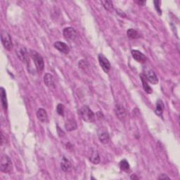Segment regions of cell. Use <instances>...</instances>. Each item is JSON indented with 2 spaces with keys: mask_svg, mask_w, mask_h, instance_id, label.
Segmentation results:
<instances>
[{
  "mask_svg": "<svg viewBox=\"0 0 180 180\" xmlns=\"http://www.w3.org/2000/svg\"><path fill=\"white\" fill-rule=\"evenodd\" d=\"M99 62L101 65L102 69L104 70V72L108 73L111 70V65L108 60L103 55V54H99Z\"/></svg>",
  "mask_w": 180,
  "mask_h": 180,
  "instance_id": "7",
  "label": "cell"
},
{
  "mask_svg": "<svg viewBox=\"0 0 180 180\" xmlns=\"http://www.w3.org/2000/svg\"><path fill=\"white\" fill-rule=\"evenodd\" d=\"M131 179H139V177H137L135 175H132L131 176Z\"/></svg>",
  "mask_w": 180,
  "mask_h": 180,
  "instance_id": "29",
  "label": "cell"
},
{
  "mask_svg": "<svg viewBox=\"0 0 180 180\" xmlns=\"http://www.w3.org/2000/svg\"><path fill=\"white\" fill-rule=\"evenodd\" d=\"M120 168H121V170L124 171L125 172H130V166L127 160H122V161H121V162H120Z\"/></svg>",
  "mask_w": 180,
  "mask_h": 180,
  "instance_id": "21",
  "label": "cell"
},
{
  "mask_svg": "<svg viewBox=\"0 0 180 180\" xmlns=\"http://www.w3.org/2000/svg\"><path fill=\"white\" fill-rule=\"evenodd\" d=\"M44 82L46 86L48 87L49 89H55L56 84L55 80H54V76L51 75L50 73H46L44 77Z\"/></svg>",
  "mask_w": 180,
  "mask_h": 180,
  "instance_id": "10",
  "label": "cell"
},
{
  "mask_svg": "<svg viewBox=\"0 0 180 180\" xmlns=\"http://www.w3.org/2000/svg\"><path fill=\"white\" fill-rule=\"evenodd\" d=\"M1 101H2V105L4 110H7L8 107L7 104V94L3 87H1Z\"/></svg>",
  "mask_w": 180,
  "mask_h": 180,
  "instance_id": "18",
  "label": "cell"
},
{
  "mask_svg": "<svg viewBox=\"0 0 180 180\" xmlns=\"http://www.w3.org/2000/svg\"><path fill=\"white\" fill-rule=\"evenodd\" d=\"M98 136L100 141L103 144H108L110 140V136L108 134L107 129L105 127H101L98 131Z\"/></svg>",
  "mask_w": 180,
  "mask_h": 180,
  "instance_id": "6",
  "label": "cell"
},
{
  "mask_svg": "<svg viewBox=\"0 0 180 180\" xmlns=\"http://www.w3.org/2000/svg\"><path fill=\"white\" fill-rule=\"evenodd\" d=\"M164 108V105L162 104V102L161 100H158V102L156 104V113L159 116H162V111Z\"/></svg>",
  "mask_w": 180,
  "mask_h": 180,
  "instance_id": "22",
  "label": "cell"
},
{
  "mask_svg": "<svg viewBox=\"0 0 180 180\" xmlns=\"http://www.w3.org/2000/svg\"><path fill=\"white\" fill-rule=\"evenodd\" d=\"M54 47H55L56 49H58L59 51L64 53L65 54H68L70 51V48L68 46L64 43V42H56L54 43Z\"/></svg>",
  "mask_w": 180,
  "mask_h": 180,
  "instance_id": "11",
  "label": "cell"
},
{
  "mask_svg": "<svg viewBox=\"0 0 180 180\" xmlns=\"http://www.w3.org/2000/svg\"><path fill=\"white\" fill-rule=\"evenodd\" d=\"M1 40L4 47L8 51H11L13 49V43L11 40V37L6 30H2Z\"/></svg>",
  "mask_w": 180,
  "mask_h": 180,
  "instance_id": "4",
  "label": "cell"
},
{
  "mask_svg": "<svg viewBox=\"0 0 180 180\" xmlns=\"http://www.w3.org/2000/svg\"><path fill=\"white\" fill-rule=\"evenodd\" d=\"M56 111H57V113H58L59 115L61 116H64V111H65L64 105L61 104H58V105H57V107H56Z\"/></svg>",
  "mask_w": 180,
  "mask_h": 180,
  "instance_id": "24",
  "label": "cell"
},
{
  "mask_svg": "<svg viewBox=\"0 0 180 180\" xmlns=\"http://www.w3.org/2000/svg\"><path fill=\"white\" fill-rule=\"evenodd\" d=\"M115 112L116 115L118 117L119 120H121V121H124L125 118H126L127 112L124 106L121 104H117L115 108Z\"/></svg>",
  "mask_w": 180,
  "mask_h": 180,
  "instance_id": "9",
  "label": "cell"
},
{
  "mask_svg": "<svg viewBox=\"0 0 180 180\" xmlns=\"http://www.w3.org/2000/svg\"><path fill=\"white\" fill-rule=\"evenodd\" d=\"M16 54L19 59L21 60V61L24 62L25 64H29L30 54H28L26 48L24 47H20L19 49H16Z\"/></svg>",
  "mask_w": 180,
  "mask_h": 180,
  "instance_id": "5",
  "label": "cell"
},
{
  "mask_svg": "<svg viewBox=\"0 0 180 180\" xmlns=\"http://www.w3.org/2000/svg\"><path fill=\"white\" fill-rule=\"evenodd\" d=\"M160 4H161V2L160 1L154 2V5H155V8L157 11V12H159L160 14H161V7H160Z\"/></svg>",
  "mask_w": 180,
  "mask_h": 180,
  "instance_id": "25",
  "label": "cell"
},
{
  "mask_svg": "<svg viewBox=\"0 0 180 180\" xmlns=\"http://www.w3.org/2000/svg\"><path fill=\"white\" fill-rule=\"evenodd\" d=\"M4 133H3V132H1V145L2 146L3 144H4Z\"/></svg>",
  "mask_w": 180,
  "mask_h": 180,
  "instance_id": "27",
  "label": "cell"
},
{
  "mask_svg": "<svg viewBox=\"0 0 180 180\" xmlns=\"http://www.w3.org/2000/svg\"><path fill=\"white\" fill-rule=\"evenodd\" d=\"M80 114L82 120L85 122H93L95 121V115L87 105H83L80 108Z\"/></svg>",
  "mask_w": 180,
  "mask_h": 180,
  "instance_id": "2",
  "label": "cell"
},
{
  "mask_svg": "<svg viewBox=\"0 0 180 180\" xmlns=\"http://www.w3.org/2000/svg\"><path fill=\"white\" fill-rule=\"evenodd\" d=\"M61 167L62 170L64 171L65 172H70V171H71V170H72V165H71L70 162L68 161L67 158H65V157H64L62 159Z\"/></svg>",
  "mask_w": 180,
  "mask_h": 180,
  "instance_id": "14",
  "label": "cell"
},
{
  "mask_svg": "<svg viewBox=\"0 0 180 180\" xmlns=\"http://www.w3.org/2000/svg\"><path fill=\"white\" fill-rule=\"evenodd\" d=\"M65 128L67 131H73L77 129V123L74 119H69L65 122Z\"/></svg>",
  "mask_w": 180,
  "mask_h": 180,
  "instance_id": "16",
  "label": "cell"
},
{
  "mask_svg": "<svg viewBox=\"0 0 180 180\" xmlns=\"http://www.w3.org/2000/svg\"><path fill=\"white\" fill-rule=\"evenodd\" d=\"M37 117L39 121L42 122H46L48 121V116L46 111L43 108H39L37 112Z\"/></svg>",
  "mask_w": 180,
  "mask_h": 180,
  "instance_id": "15",
  "label": "cell"
},
{
  "mask_svg": "<svg viewBox=\"0 0 180 180\" xmlns=\"http://www.w3.org/2000/svg\"><path fill=\"white\" fill-rule=\"evenodd\" d=\"M140 78H141V80L142 82V85H143V88L145 90V91L148 94H151L153 92V90L149 85H148V82L147 81V78L146 76L144 75H140Z\"/></svg>",
  "mask_w": 180,
  "mask_h": 180,
  "instance_id": "17",
  "label": "cell"
},
{
  "mask_svg": "<svg viewBox=\"0 0 180 180\" xmlns=\"http://www.w3.org/2000/svg\"><path fill=\"white\" fill-rule=\"evenodd\" d=\"M29 54L30 56L33 60L34 63H35L36 69L38 70V72H42L44 68V63L42 56L39 53L37 52L36 51L34 50H30Z\"/></svg>",
  "mask_w": 180,
  "mask_h": 180,
  "instance_id": "1",
  "label": "cell"
},
{
  "mask_svg": "<svg viewBox=\"0 0 180 180\" xmlns=\"http://www.w3.org/2000/svg\"><path fill=\"white\" fill-rule=\"evenodd\" d=\"M136 2L138 4H139L140 6H145L146 3H147V2L146 1H136Z\"/></svg>",
  "mask_w": 180,
  "mask_h": 180,
  "instance_id": "28",
  "label": "cell"
},
{
  "mask_svg": "<svg viewBox=\"0 0 180 180\" xmlns=\"http://www.w3.org/2000/svg\"><path fill=\"white\" fill-rule=\"evenodd\" d=\"M0 169L4 173H9L13 169V165L9 157L6 154L2 155L0 160Z\"/></svg>",
  "mask_w": 180,
  "mask_h": 180,
  "instance_id": "3",
  "label": "cell"
},
{
  "mask_svg": "<svg viewBox=\"0 0 180 180\" xmlns=\"http://www.w3.org/2000/svg\"><path fill=\"white\" fill-rule=\"evenodd\" d=\"M158 179H170L169 177L167 176V175H165V174H162V175H160Z\"/></svg>",
  "mask_w": 180,
  "mask_h": 180,
  "instance_id": "26",
  "label": "cell"
},
{
  "mask_svg": "<svg viewBox=\"0 0 180 180\" xmlns=\"http://www.w3.org/2000/svg\"><path fill=\"white\" fill-rule=\"evenodd\" d=\"M101 4L104 6L105 10L111 11L113 9V4L112 1L109 0H105V1H101Z\"/></svg>",
  "mask_w": 180,
  "mask_h": 180,
  "instance_id": "23",
  "label": "cell"
},
{
  "mask_svg": "<svg viewBox=\"0 0 180 180\" xmlns=\"http://www.w3.org/2000/svg\"><path fill=\"white\" fill-rule=\"evenodd\" d=\"M132 55L133 56V58L139 63H142L143 64V63H145L146 61H147V58H146L144 54L141 52H140L138 50H132Z\"/></svg>",
  "mask_w": 180,
  "mask_h": 180,
  "instance_id": "12",
  "label": "cell"
},
{
  "mask_svg": "<svg viewBox=\"0 0 180 180\" xmlns=\"http://www.w3.org/2000/svg\"><path fill=\"white\" fill-rule=\"evenodd\" d=\"M90 161L94 165H97L99 163L100 157H99L98 151L96 150L93 151V152L92 153H91V156L90 157Z\"/></svg>",
  "mask_w": 180,
  "mask_h": 180,
  "instance_id": "20",
  "label": "cell"
},
{
  "mask_svg": "<svg viewBox=\"0 0 180 180\" xmlns=\"http://www.w3.org/2000/svg\"><path fill=\"white\" fill-rule=\"evenodd\" d=\"M146 78L153 85H156L158 82V79L157 77L156 74L153 70H149L147 72V75H146Z\"/></svg>",
  "mask_w": 180,
  "mask_h": 180,
  "instance_id": "13",
  "label": "cell"
},
{
  "mask_svg": "<svg viewBox=\"0 0 180 180\" xmlns=\"http://www.w3.org/2000/svg\"><path fill=\"white\" fill-rule=\"evenodd\" d=\"M127 34L128 38H129L130 39H138L140 38V37H141L140 36V34L139 33L138 31L135 30V29H129L127 30Z\"/></svg>",
  "mask_w": 180,
  "mask_h": 180,
  "instance_id": "19",
  "label": "cell"
},
{
  "mask_svg": "<svg viewBox=\"0 0 180 180\" xmlns=\"http://www.w3.org/2000/svg\"><path fill=\"white\" fill-rule=\"evenodd\" d=\"M63 34L65 39H68V40H74L77 37V32L76 30L74 29L73 28L68 27L64 28V31H63Z\"/></svg>",
  "mask_w": 180,
  "mask_h": 180,
  "instance_id": "8",
  "label": "cell"
}]
</instances>
